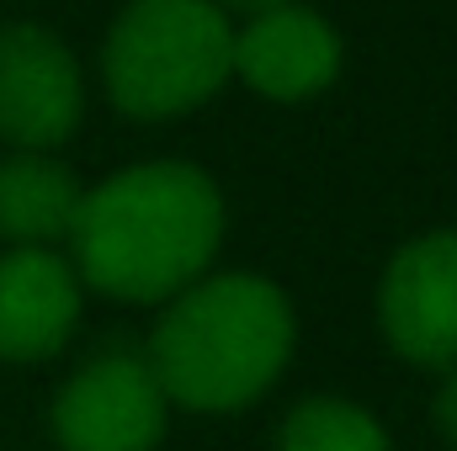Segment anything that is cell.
<instances>
[{
  "label": "cell",
  "mask_w": 457,
  "mask_h": 451,
  "mask_svg": "<svg viewBox=\"0 0 457 451\" xmlns=\"http://www.w3.org/2000/svg\"><path fill=\"white\" fill-rule=\"evenodd\" d=\"M293 340V303L277 282L255 271H219L165 298L144 361L170 404L234 414L282 377Z\"/></svg>",
  "instance_id": "7a4b0ae2"
},
{
  "label": "cell",
  "mask_w": 457,
  "mask_h": 451,
  "mask_svg": "<svg viewBox=\"0 0 457 451\" xmlns=\"http://www.w3.org/2000/svg\"><path fill=\"white\" fill-rule=\"evenodd\" d=\"M234 75V27L213 0H128L102 43V80L122 117L170 122Z\"/></svg>",
  "instance_id": "3957f363"
},
{
  "label": "cell",
  "mask_w": 457,
  "mask_h": 451,
  "mask_svg": "<svg viewBox=\"0 0 457 451\" xmlns=\"http://www.w3.org/2000/svg\"><path fill=\"white\" fill-rule=\"evenodd\" d=\"M213 5H224V11H245V16H255V11H271V5H287V0H213Z\"/></svg>",
  "instance_id": "7c38bea8"
},
{
  "label": "cell",
  "mask_w": 457,
  "mask_h": 451,
  "mask_svg": "<svg viewBox=\"0 0 457 451\" xmlns=\"http://www.w3.org/2000/svg\"><path fill=\"white\" fill-rule=\"evenodd\" d=\"M224 239V197L208 170L154 160L80 192L75 276L117 303H165L208 276Z\"/></svg>",
  "instance_id": "6da1fadb"
},
{
  "label": "cell",
  "mask_w": 457,
  "mask_h": 451,
  "mask_svg": "<svg viewBox=\"0 0 457 451\" xmlns=\"http://www.w3.org/2000/svg\"><path fill=\"white\" fill-rule=\"evenodd\" d=\"M86 112V75L43 21L0 27V138L11 149H59Z\"/></svg>",
  "instance_id": "8992f818"
},
{
  "label": "cell",
  "mask_w": 457,
  "mask_h": 451,
  "mask_svg": "<svg viewBox=\"0 0 457 451\" xmlns=\"http://www.w3.org/2000/svg\"><path fill=\"white\" fill-rule=\"evenodd\" d=\"M277 451H388V430L351 398H303L282 420Z\"/></svg>",
  "instance_id": "30bf717a"
},
{
  "label": "cell",
  "mask_w": 457,
  "mask_h": 451,
  "mask_svg": "<svg viewBox=\"0 0 457 451\" xmlns=\"http://www.w3.org/2000/svg\"><path fill=\"white\" fill-rule=\"evenodd\" d=\"M234 75L255 96L303 102L341 75V37L320 11L298 0L255 11L245 27H234Z\"/></svg>",
  "instance_id": "52a82bcc"
},
{
  "label": "cell",
  "mask_w": 457,
  "mask_h": 451,
  "mask_svg": "<svg viewBox=\"0 0 457 451\" xmlns=\"http://www.w3.org/2000/svg\"><path fill=\"white\" fill-rule=\"evenodd\" d=\"M80 324V276L59 250L0 255V361L32 366L64 350Z\"/></svg>",
  "instance_id": "ba28073f"
},
{
  "label": "cell",
  "mask_w": 457,
  "mask_h": 451,
  "mask_svg": "<svg viewBox=\"0 0 457 451\" xmlns=\"http://www.w3.org/2000/svg\"><path fill=\"white\" fill-rule=\"evenodd\" d=\"M378 324L388 350L410 366H457V228H431L388 260L378 282Z\"/></svg>",
  "instance_id": "5b68a950"
},
{
  "label": "cell",
  "mask_w": 457,
  "mask_h": 451,
  "mask_svg": "<svg viewBox=\"0 0 457 451\" xmlns=\"http://www.w3.org/2000/svg\"><path fill=\"white\" fill-rule=\"evenodd\" d=\"M431 420H436L442 441L457 451V366L442 372V388H436V398H431Z\"/></svg>",
  "instance_id": "8fae6325"
},
{
  "label": "cell",
  "mask_w": 457,
  "mask_h": 451,
  "mask_svg": "<svg viewBox=\"0 0 457 451\" xmlns=\"http://www.w3.org/2000/svg\"><path fill=\"white\" fill-rule=\"evenodd\" d=\"M170 398L144 356H91L54 393V436L64 451H154L165 441Z\"/></svg>",
  "instance_id": "277c9868"
},
{
  "label": "cell",
  "mask_w": 457,
  "mask_h": 451,
  "mask_svg": "<svg viewBox=\"0 0 457 451\" xmlns=\"http://www.w3.org/2000/svg\"><path fill=\"white\" fill-rule=\"evenodd\" d=\"M80 181L43 149H11L0 160V239L11 250H54L70 239Z\"/></svg>",
  "instance_id": "9c48e42d"
}]
</instances>
